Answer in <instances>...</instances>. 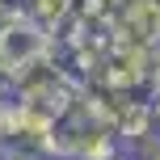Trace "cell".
<instances>
[{
    "mask_svg": "<svg viewBox=\"0 0 160 160\" xmlns=\"http://www.w3.org/2000/svg\"><path fill=\"white\" fill-rule=\"evenodd\" d=\"M110 34L118 47L160 51V0H122Z\"/></svg>",
    "mask_w": 160,
    "mask_h": 160,
    "instance_id": "7a4b0ae2",
    "label": "cell"
},
{
    "mask_svg": "<svg viewBox=\"0 0 160 160\" xmlns=\"http://www.w3.org/2000/svg\"><path fill=\"white\" fill-rule=\"evenodd\" d=\"M68 4H72V0H30V4H25V17H34L42 30H55L68 17Z\"/></svg>",
    "mask_w": 160,
    "mask_h": 160,
    "instance_id": "3957f363",
    "label": "cell"
},
{
    "mask_svg": "<svg viewBox=\"0 0 160 160\" xmlns=\"http://www.w3.org/2000/svg\"><path fill=\"white\" fill-rule=\"evenodd\" d=\"M47 55H55V42H51V30H42L34 17L0 21V63L8 72H25Z\"/></svg>",
    "mask_w": 160,
    "mask_h": 160,
    "instance_id": "6da1fadb",
    "label": "cell"
},
{
    "mask_svg": "<svg viewBox=\"0 0 160 160\" xmlns=\"http://www.w3.org/2000/svg\"><path fill=\"white\" fill-rule=\"evenodd\" d=\"M25 4H30V0H0V21H13V17H25Z\"/></svg>",
    "mask_w": 160,
    "mask_h": 160,
    "instance_id": "277c9868",
    "label": "cell"
},
{
    "mask_svg": "<svg viewBox=\"0 0 160 160\" xmlns=\"http://www.w3.org/2000/svg\"><path fill=\"white\" fill-rule=\"evenodd\" d=\"M122 160H127V156H122Z\"/></svg>",
    "mask_w": 160,
    "mask_h": 160,
    "instance_id": "5b68a950",
    "label": "cell"
}]
</instances>
